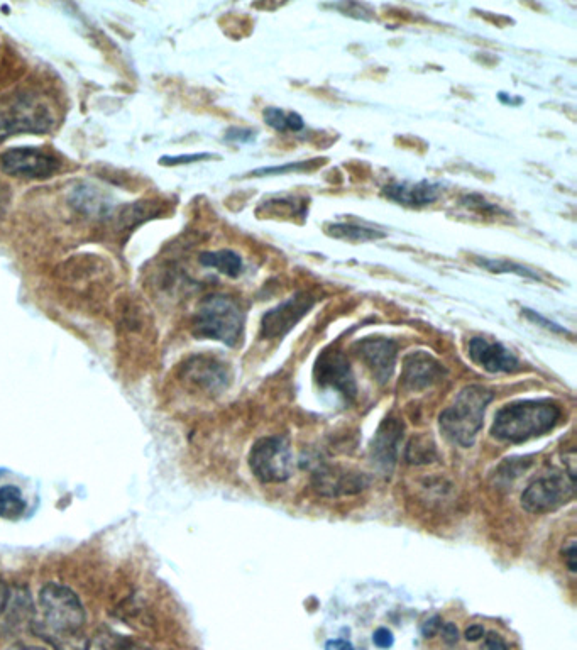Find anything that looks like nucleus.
<instances>
[{"label":"nucleus","mask_w":577,"mask_h":650,"mask_svg":"<svg viewBox=\"0 0 577 650\" xmlns=\"http://www.w3.org/2000/svg\"><path fill=\"white\" fill-rule=\"evenodd\" d=\"M33 627L55 650H88L82 601L66 586H44Z\"/></svg>","instance_id":"f257e3e1"},{"label":"nucleus","mask_w":577,"mask_h":650,"mask_svg":"<svg viewBox=\"0 0 577 650\" xmlns=\"http://www.w3.org/2000/svg\"><path fill=\"white\" fill-rule=\"evenodd\" d=\"M562 417L559 403L552 400H523L510 403L496 414L491 436L501 442L522 444L554 429Z\"/></svg>","instance_id":"f03ea898"},{"label":"nucleus","mask_w":577,"mask_h":650,"mask_svg":"<svg viewBox=\"0 0 577 650\" xmlns=\"http://www.w3.org/2000/svg\"><path fill=\"white\" fill-rule=\"evenodd\" d=\"M56 126V107L38 90L0 97V143L16 134H46Z\"/></svg>","instance_id":"7ed1b4c3"},{"label":"nucleus","mask_w":577,"mask_h":650,"mask_svg":"<svg viewBox=\"0 0 577 650\" xmlns=\"http://www.w3.org/2000/svg\"><path fill=\"white\" fill-rule=\"evenodd\" d=\"M493 402V393L484 386L462 388L451 407L439 417L440 430L447 441L461 447H471L479 430L483 429L486 408Z\"/></svg>","instance_id":"20e7f679"},{"label":"nucleus","mask_w":577,"mask_h":650,"mask_svg":"<svg viewBox=\"0 0 577 650\" xmlns=\"http://www.w3.org/2000/svg\"><path fill=\"white\" fill-rule=\"evenodd\" d=\"M244 324L246 312L236 298L226 293H214L198 305L193 319V334L200 339H214L234 348L241 342Z\"/></svg>","instance_id":"39448f33"},{"label":"nucleus","mask_w":577,"mask_h":650,"mask_svg":"<svg viewBox=\"0 0 577 650\" xmlns=\"http://www.w3.org/2000/svg\"><path fill=\"white\" fill-rule=\"evenodd\" d=\"M249 466L261 483H283L295 468L292 447L283 437L259 439L249 454Z\"/></svg>","instance_id":"423d86ee"},{"label":"nucleus","mask_w":577,"mask_h":650,"mask_svg":"<svg viewBox=\"0 0 577 650\" xmlns=\"http://www.w3.org/2000/svg\"><path fill=\"white\" fill-rule=\"evenodd\" d=\"M576 493V474L554 473L532 481L523 491L522 507L530 513L554 512Z\"/></svg>","instance_id":"0eeeda50"},{"label":"nucleus","mask_w":577,"mask_h":650,"mask_svg":"<svg viewBox=\"0 0 577 650\" xmlns=\"http://www.w3.org/2000/svg\"><path fill=\"white\" fill-rule=\"evenodd\" d=\"M0 170L11 177L46 180L60 170V161L44 149L14 148L0 155Z\"/></svg>","instance_id":"6e6552de"},{"label":"nucleus","mask_w":577,"mask_h":650,"mask_svg":"<svg viewBox=\"0 0 577 650\" xmlns=\"http://www.w3.org/2000/svg\"><path fill=\"white\" fill-rule=\"evenodd\" d=\"M317 298L308 292H298L285 302L278 303L276 307L268 310L261 319V339H281L293 327L305 317V315L314 309Z\"/></svg>","instance_id":"1a4fd4ad"},{"label":"nucleus","mask_w":577,"mask_h":650,"mask_svg":"<svg viewBox=\"0 0 577 650\" xmlns=\"http://www.w3.org/2000/svg\"><path fill=\"white\" fill-rule=\"evenodd\" d=\"M314 375L315 381L322 388H332L347 400H352L358 393V385H356V378L352 373L349 359L341 349L334 348V346H330L320 353L317 363H315Z\"/></svg>","instance_id":"9d476101"},{"label":"nucleus","mask_w":577,"mask_h":650,"mask_svg":"<svg viewBox=\"0 0 577 650\" xmlns=\"http://www.w3.org/2000/svg\"><path fill=\"white\" fill-rule=\"evenodd\" d=\"M356 353L373 373L374 380L385 385L395 373L398 344L385 337H366L356 342Z\"/></svg>","instance_id":"9b49d317"},{"label":"nucleus","mask_w":577,"mask_h":650,"mask_svg":"<svg viewBox=\"0 0 577 650\" xmlns=\"http://www.w3.org/2000/svg\"><path fill=\"white\" fill-rule=\"evenodd\" d=\"M469 358L490 373H517L522 370L520 359L510 349L486 337H473L469 341Z\"/></svg>","instance_id":"f8f14e48"},{"label":"nucleus","mask_w":577,"mask_h":650,"mask_svg":"<svg viewBox=\"0 0 577 650\" xmlns=\"http://www.w3.org/2000/svg\"><path fill=\"white\" fill-rule=\"evenodd\" d=\"M446 375L444 366L429 353L417 351V353L408 354L403 359V386L410 392H420L425 388L439 383Z\"/></svg>","instance_id":"ddd939ff"},{"label":"nucleus","mask_w":577,"mask_h":650,"mask_svg":"<svg viewBox=\"0 0 577 650\" xmlns=\"http://www.w3.org/2000/svg\"><path fill=\"white\" fill-rule=\"evenodd\" d=\"M383 195L391 202H396L403 207L410 209H422L427 205H432L440 199L442 195V185L440 183L429 182H393L383 188Z\"/></svg>","instance_id":"4468645a"},{"label":"nucleus","mask_w":577,"mask_h":650,"mask_svg":"<svg viewBox=\"0 0 577 650\" xmlns=\"http://www.w3.org/2000/svg\"><path fill=\"white\" fill-rule=\"evenodd\" d=\"M183 378L192 381L207 392H222L231 381L226 364L209 356H195L190 359L183 366Z\"/></svg>","instance_id":"2eb2a0df"},{"label":"nucleus","mask_w":577,"mask_h":650,"mask_svg":"<svg viewBox=\"0 0 577 650\" xmlns=\"http://www.w3.org/2000/svg\"><path fill=\"white\" fill-rule=\"evenodd\" d=\"M403 437V424L402 420L386 419L380 425V429L376 432L373 439V446H371V458L373 463L385 471L391 473L395 468L396 458H398V447L402 442Z\"/></svg>","instance_id":"dca6fc26"},{"label":"nucleus","mask_w":577,"mask_h":650,"mask_svg":"<svg viewBox=\"0 0 577 650\" xmlns=\"http://www.w3.org/2000/svg\"><path fill=\"white\" fill-rule=\"evenodd\" d=\"M315 490L322 496L356 495L368 486L364 474L351 473L339 468L320 469L314 474Z\"/></svg>","instance_id":"f3484780"},{"label":"nucleus","mask_w":577,"mask_h":650,"mask_svg":"<svg viewBox=\"0 0 577 650\" xmlns=\"http://www.w3.org/2000/svg\"><path fill=\"white\" fill-rule=\"evenodd\" d=\"M198 261L205 268H214V270L219 271L222 275L229 276V278H239L242 270H244L241 256L231 251V249L202 253Z\"/></svg>","instance_id":"a211bd4d"},{"label":"nucleus","mask_w":577,"mask_h":650,"mask_svg":"<svg viewBox=\"0 0 577 650\" xmlns=\"http://www.w3.org/2000/svg\"><path fill=\"white\" fill-rule=\"evenodd\" d=\"M325 231L330 237L349 241V243H369V241H380L386 237V232L378 231L373 227L361 226V224H352V222L330 224L325 227Z\"/></svg>","instance_id":"6ab92c4d"},{"label":"nucleus","mask_w":577,"mask_h":650,"mask_svg":"<svg viewBox=\"0 0 577 650\" xmlns=\"http://www.w3.org/2000/svg\"><path fill=\"white\" fill-rule=\"evenodd\" d=\"M72 202L73 207L85 215L104 217L110 212L109 202L95 188H77V192L73 193Z\"/></svg>","instance_id":"aec40b11"},{"label":"nucleus","mask_w":577,"mask_h":650,"mask_svg":"<svg viewBox=\"0 0 577 650\" xmlns=\"http://www.w3.org/2000/svg\"><path fill=\"white\" fill-rule=\"evenodd\" d=\"M264 122L278 133H298L305 129V121L297 112H286L278 107H268L263 112Z\"/></svg>","instance_id":"412c9836"},{"label":"nucleus","mask_w":577,"mask_h":650,"mask_svg":"<svg viewBox=\"0 0 577 650\" xmlns=\"http://www.w3.org/2000/svg\"><path fill=\"white\" fill-rule=\"evenodd\" d=\"M473 261L479 268H484V270L491 271V273H512V275L523 276V278H530V280H542V276L537 271L528 268V266L508 261V259L474 258Z\"/></svg>","instance_id":"4be33fe9"},{"label":"nucleus","mask_w":577,"mask_h":650,"mask_svg":"<svg viewBox=\"0 0 577 650\" xmlns=\"http://www.w3.org/2000/svg\"><path fill=\"white\" fill-rule=\"evenodd\" d=\"M26 512V502L16 486H0V517L16 520Z\"/></svg>","instance_id":"5701e85b"},{"label":"nucleus","mask_w":577,"mask_h":650,"mask_svg":"<svg viewBox=\"0 0 577 650\" xmlns=\"http://www.w3.org/2000/svg\"><path fill=\"white\" fill-rule=\"evenodd\" d=\"M405 459L408 464H429L437 459V449L430 437H413L405 452Z\"/></svg>","instance_id":"b1692460"},{"label":"nucleus","mask_w":577,"mask_h":650,"mask_svg":"<svg viewBox=\"0 0 577 650\" xmlns=\"http://www.w3.org/2000/svg\"><path fill=\"white\" fill-rule=\"evenodd\" d=\"M320 165L319 160L298 161V163H288L285 166H270V168H259L251 173V177H270V175H285L290 171H305Z\"/></svg>","instance_id":"393cba45"},{"label":"nucleus","mask_w":577,"mask_h":650,"mask_svg":"<svg viewBox=\"0 0 577 650\" xmlns=\"http://www.w3.org/2000/svg\"><path fill=\"white\" fill-rule=\"evenodd\" d=\"M461 204L464 207H469V209L478 210V212H483V215L498 214V212H503L500 207H496L495 204H490L488 200L481 197V195H466L462 197Z\"/></svg>","instance_id":"a878e982"},{"label":"nucleus","mask_w":577,"mask_h":650,"mask_svg":"<svg viewBox=\"0 0 577 650\" xmlns=\"http://www.w3.org/2000/svg\"><path fill=\"white\" fill-rule=\"evenodd\" d=\"M522 314L525 315V317H527L530 322H534V324L540 325V327H544V329H547V331L557 332V334H567V331L564 329V327L556 324V322H552V320L547 319V317H544V315L537 314L535 310L523 309Z\"/></svg>","instance_id":"bb28decb"},{"label":"nucleus","mask_w":577,"mask_h":650,"mask_svg":"<svg viewBox=\"0 0 577 650\" xmlns=\"http://www.w3.org/2000/svg\"><path fill=\"white\" fill-rule=\"evenodd\" d=\"M256 139V131L246 127H231L226 133V141L231 143H253Z\"/></svg>","instance_id":"cd10ccee"},{"label":"nucleus","mask_w":577,"mask_h":650,"mask_svg":"<svg viewBox=\"0 0 577 650\" xmlns=\"http://www.w3.org/2000/svg\"><path fill=\"white\" fill-rule=\"evenodd\" d=\"M374 645H378L380 649H390L395 639L388 628H378L373 635Z\"/></svg>","instance_id":"c85d7f7f"},{"label":"nucleus","mask_w":577,"mask_h":650,"mask_svg":"<svg viewBox=\"0 0 577 650\" xmlns=\"http://www.w3.org/2000/svg\"><path fill=\"white\" fill-rule=\"evenodd\" d=\"M439 632L442 634V639H444L446 644H457V640H459V630H457L454 623H444V625H440Z\"/></svg>","instance_id":"c756f323"},{"label":"nucleus","mask_w":577,"mask_h":650,"mask_svg":"<svg viewBox=\"0 0 577 650\" xmlns=\"http://www.w3.org/2000/svg\"><path fill=\"white\" fill-rule=\"evenodd\" d=\"M440 625H442L440 618L432 617L430 620H427V622L424 623V627H422V634H424V637H427V639H430V637H434V635L439 632Z\"/></svg>","instance_id":"7c9ffc66"},{"label":"nucleus","mask_w":577,"mask_h":650,"mask_svg":"<svg viewBox=\"0 0 577 650\" xmlns=\"http://www.w3.org/2000/svg\"><path fill=\"white\" fill-rule=\"evenodd\" d=\"M577 549L576 544L572 542L571 546L567 547L564 551V559H566L567 568L571 573H576L577 571Z\"/></svg>","instance_id":"2f4dec72"},{"label":"nucleus","mask_w":577,"mask_h":650,"mask_svg":"<svg viewBox=\"0 0 577 650\" xmlns=\"http://www.w3.org/2000/svg\"><path fill=\"white\" fill-rule=\"evenodd\" d=\"M486 647H488V650H508L505 640L501 639L498 634H488Z\"/></svg>","instance_id":"473e14b6"},{"label":"nucleus","mask_w":577,"mask_h":650,"mask_svg":"<svg viewBox=\"0 0 577 650\" xmlns=\"http://www.w3.org/2000/svg\"><path fill=\"white\" fill-rule=\"evenodd\" d=\"M484 635V628L483 625H471V627L466 630V634H464V637H466V640H469V642H476V640L481 639Z\"/></svg>","instance_id":"72a5a7b5"},{"label":"nucleus","mask_w":577,"mask_h":650,"mask_svg":"<svg viewBox=\"0 0 577 650\" xmlns=\"http://www.w3.org/2000/svg\"><path fill=\"white\" fill-rule=\"evenodd\" d=\"M325 650H354V647H352L351 642H347V640L337 639L329 640V642L325 644Z\"/></svg>","instance_id":"f704fd0d"},{"label":"nucleus","mask_w":577,"mask_h":650,"mask_svg":"<svg viewBox=\"0 0 577 650\" xmlns=\"http://www.w3.org/2000/svg\"><path fill=\"white\" fill-rule=\"evenodd\" d=\"M207 158H212L210 155H192V156H180V158H168L166 161H175L173 165H178V163H190V161H200L207 160Z\"/></svg>","instance_id":"c9c22d12"},{"label":"nucleus","mask_w":577,"mask_h":650,"mask_svg":"<svg viewBox=\"0 0 577 650\" xmlns=\"http://www.w3.org/2000/svg\"><path fill=\"white\" fill-rule=\"evenodd\" d=\"M7 601H9V591H7L6 583L0 578V615L6 610Z\"/></svg>","instance_id":"e433bc0d"},{"label":"nucleus","mask_w":577,"mask_h":650,"mask_svg":"<svg viewBox=\"0 0 577 650\" xmlns=\"http://www.w3.org/2000/svg\"><path fill=\"white\" fill-rule=\"evenodd\" d=\"M114 650H146L136 642H129V640H121L119 644L114 647Z\"/></svg>","instance_id":"4c0bfd02"},{"label":"nucleus","mask_w":577,"mask_h":650,"mask_svg":"<svg viewBox=\"0 0 577 650\" xmlns=\"http://www.w3.org/2000/svg\"><path fill=\"white\" fill-rule=\"evenodd\" d=\"M9 650H43V649H39V647H29V645H16V647H12V649Z\"/></svg>","instance_id":"58836bf2"}]
</instances>
